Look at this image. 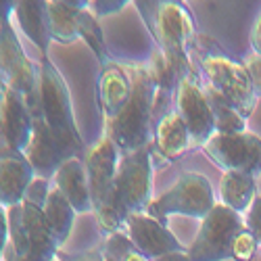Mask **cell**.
<instances>
[{"label":"cell","instance_id":"cell-16","mask_svg":"<svg viewBox=\"0 0 261 261\" xmlns=\"http://www.w3.org/2000/svg\"><path fill=\"white\" fill-rule=\"evenodd\" d=\"M36 180V171L23 153L3 144L0 148V205L11 209L23 203L25 192Z\"/></svg>","mask_w":261,"mask_h":261},{"label":"cell","instance_id":"cell-30","mask_svg":"<svg viewBox=\"0 0 261 261\" xmlns=\"http://www.w3.org/2000/svg\"><path fill=\"white\" fill-rule=\"evenodd\" d=\"M251 48L255 55H261V11L257 13L255 21H253V28H251Z\"/></svg>","mask_w":261,"mask_h":261},{"label":"cell","instance_id":"cell-34","mask_svg":"<svg viewBox=\"0 0 261 261\" xmlns=\"http://www.w3.org/2000/svg\"><path fill=\"white\" fill-rule=\"evenodd\" d=\"M55 261H57V259H55Z\"/></svg>","mask_w":261,"mask_h":261},{"label":"cell","instance_id":"cell-12","mask_svg":"<svg viewBox=\"0 0 261 261\" xmlns=\"http://www.w3.org/2000/svg\"><path fill=\"white\" fill-rule=\"evenodd\" d=\"M132 90L134 84H132V73L127 69V63L111 61L100 67L96 82V100L102 119V129H107L119 117V113L132 98Z\"/></svg>","mask_w":261,"mask_h":261},{"label":"cell","instance_id":"cell-33","mask_svg":"<svg viewBox=\"0 0 261 261\" xmlns=\"http://www.w3.org/2000/svg\"><path fill=\"white\" fill-rule=\"evenodd\" d=\"M75 261H102V259H100V253L94 251V253H86L84 257H80V259H75Z\"/></svg>","mask_w":261,"mask_h":261},{"label":"cell","instance_id":"cell-24","mask_svg":"<svg viewBox=\"0 0 261 261\" xmlns=\"http://www.w3.org/2000/svg\"><path fill=\"white\" fill-rule=\"evenodd\" d=\"M80 36L82 40L92 48V53L96 55L100 67L107 63H111V55H109V48L105 44V34L98 25V19L90 9H82L80 11Z\"/></svg>","mask_w":261,"mask_h":261},{"label":"cell","instance_id":"cell-25","mask_svg":"<svg viewBox=\"0 0 261 261\" xmlns=\"http://www.w3.org/2000/svg\"><path fill=\"white\" fill-rule=\"evenodd\" d=\"M102 261H148L127 238L125 232L111 234L105 238V243L98 247Z\"/></svg>","mask_w":261,"mask_h":261},{"label":"cell","instance_id":"cell-14","mask_svg":"<svg viewBox=\"0 0 261 261\" xmlns=\"http://www.w3.org/2000/svg\"><path fill=\"white\" fill-rule=\"evenodd\" d=\"M123 232L127 234V238L132 241V245L148 259L155 261L159 257H165L169 253H182L188 251L173 232L163 226L161 222H157L155 217H150L148 213H134L125 220Z\"/></svg>","mask_w":261,"mask_h":261},{"label":"cell","instance_id":"cell-18","mask_svg":"<svg viewBox=\"0 0 261 261\" xmlns=\"http://www.w3.org/2000/svg\"><path fill=\"white\" fill-rule=\"evenodd\" d=\"M15 15V21L19 23L23 36L40 50V57H48L50 46V30H48V15H46V3H34V0H23L15 3L11 9Z\"/></svg>","mask_w":261,"mask_h":261},{"label":"cell","instance_id":"cell-15","mask_svg":"<svg viewBox=\"0 0 261 261\" xmlns=\"http://www.w3.org/2000/svg\"><path fill=\"white\" fill-rule=\"evenodd\" d=\"M188 150H190L188 127L176 109H171L155 123L153 129V142H150L153 169H161L173 161H180Z\"/></svg>","mask_w":261,"mask_h":261},{"label":"cell","instance_id":"cell-26","mask_svg":"<svg viewBox=\"0 0 261 261\" xmlns=\"http://www.w3.org/2000/svg\"><path fill=\"white\" fill-rule=\"evenodd\" d=\"M259 241L255 238V234L245 228L243 232H238L234 243H232V261H253L257 249H259Z\"/></svg>","mask_w":261,"mask_h":261},{"label":"cell","instance_id":"cell-21","mask_svg":"<svg viewBox=\"0 0 261 261\" xmlns=\"http://www.w3.org/2000/svg\"><path fill=\"white\" fill-rule=\"evenodd\" d=\"M220 197L226 207L243 215L245 211L251 209L253 201L257 199V182L249 173L224 171L220 182Z\"/></svg>","mask_w":261,"mask_h":261},{"label":"cell","instance_id":"cell-10","mask_svg":"<svg viewBox=\"0 0 261 261\" xmlns=\"http://www.w3.org/2000/svg\"><path fill=\"white\" fill-rule=\"evenodd\" d=\"M176 111L188 127L190 150L205 148V144L215 134V121L209 109L205 82L201 80L197 69L180 75L176 90Z\"/></svg>","mask_w":261,"mask_h":261},{"label":"cell","instance_id":"cell-13","mask_svg":"<svg viewBox=\"0 0 261 261\" xmlns=\"http://www.w3.org/2000/svg\"><path fill=\"white\" fill-rule=\"evenodd\" d=\"M0 119L3 144L25 155L34 134V113L28 98L9 86L0 88Z\"/></svg>","mask_w":261,"mask_h":261},{"label":"cell","instance_id":"cell-4","mask_svg":"<svg viewBox=\"0 0 261 261\" xmlns=\"http://www.w3.org/2000/svg\"><path fill=\"white\" fill-rule=\"evenodd\" d=\"M38 111L44 117L55 140L59 142L65 159L69 161L86 157V146L73 117L69 88L48 57H40V94L38 109L34 113Z\"/></svg>","mask_w":261,"mask_h":261},{"label":"cell","instance_id":"cell-7","mask_svg":"<svg viewBox=\"0 0 261 261\" xmlns=\"http://www.w3.org/2000/svg\"><path fill=\"white\" fill-rule=\"evenodd\" d=\"M150 146L119 155L115 176V203L117 213L125 226V220L134 213H146L150 199V178H153Z\"/></svg>","mask_w":261,"mask_h":261},{"label":"cell","instance_id":"cell-2","mask_svg":"<svg viewBox=\"0 0 261 261\" xmlns=\"http://www.w3.org/2000/svg\"><path fill=\"white\" fill-rule=\"evenodd\" d=\"M127 69L132 73V98L119 113V117L102 129V134L113 140L119 155L132 153V150L150 146L153 142V129L157 123L155 107L159 88L150 77L144 63H127Z\"/></svg>","mask_w":261,"mask_h":261},{"label":"cell","instance_id":"cell-29","mask_svg":"<svg viewBox=\"0 0 261 261\" xmlns=\"http://www.w3.org/2000/svg\"><path fill=\"white\" fill-rule=\"evenodd\" d=\"M247 228L255 234V238L259 241V245H261V197H257L255 201H253V205H251V209L247 211Z\"/></svg>","mask_w":261,"mask_h":261},{"label":"cell","instance_id":"cell-3","mask_svg":"<svg viewBox=\"0 0 261 261\" xmlns=\"http://www.w3.org/2000/svg\"><path fill=\"white\" fill-rule=\"evenodd\" d=\"M134 5L153 36L155 46L169 57L178 67V73L192 71L194 65L190 61V48L199 32L190 9L180 0H138Z\"/></svg>","mask_w":261,"mask_h":261},{"label":"cell","instance_id":"cell-28","mask_svg":"<svg viewBox=\"0 0 261 261\" xmlns=\"http://www.w3.org/2000/svg\"><path fill=\"white\" fill-rule=\"evenodd\" d=\"M243 65H245V69H247V75L251 80V86H253V90H255V96L261 98V55H247L243 59Z\"/></svg>","mask_w":261,"mask_h":261},{"label":"cell","instance_id":"cell-6","mask_svg":"<svg viewBox=\"0 0 261 261\" xmlns=\"http://www.w3.org/2000/svg\"><path fill=\"white\" fill-rule=\"evenodd\" d=\"M215 207V194L211 182L197 171H186L176 180L169 190H165L161 197H157L148 205L146 213L155 217L157 222L167 226L169 215H188L205 220L209 211Z\"/></svg>","mask_w":261,"mask_h":261},{"label":"cell","instance_id":"cell-17","mask_svg":"<svg viewBox=\"0 0 261 261\" xmlns=\"http://www.w3.org/2000/svg\"><path fill=\"white\" fill-rule=\"evenodd\" d=\"M25 157L30 159V163L36 171V178H42V180L55 178L61 165L67 161L40 111L34 113V134H32L30 148L25 150Z\"/></svg>","mask_w":261,"mask_h":261},{"label":"cell","instance_id":"cell-32","mask_svg":"<svg viewBox=\"0 0 261 261\" xmlns=\"http://www.w3.org/2000/svg\"><path fill=\"white\" fill-rule=\"evenodd\" d=\"M155 261H190V255H188V251H182V253H169V255L159 257V259H155Z\"/></svg>","mask_w":261,"mask_h":261},{"label":"cell","instance_id":"cell-9","mask_svg":"<svg viewBox=\"0 0 261 261\" xmlns=\"http://www.w3.org/2000/svg\"><path fill=\"white\" fill-rule=\"evenodd\" d=\"M0 77H3V86L23 94L30 109L36 111L40 94V65L30 61L23 46L19 44L9 17H3V25H0Z\"/></svg>","mask_w":261,"mask_h":261},{"label":"cell","instance_id":"cell-11","mask_svg":"<svg viewBox=\"0 0 261 261\" xmlns=\"http://www.w3.org/2000/svg\"><path fill=\"white\" fill-rule=\"evenodd\" d=\"M205 155L224 171L261 176V138L253 132L213 134L205 144Z\"/></svg>","mask_w":261,"mask_h":261},{"label":"cell","instance_id":"cell-23","mask_svg":"<svg viewBox=\"0 0 261 261\" xmlns=\"http://www.w3.org/2000/svg\"><path fill=\"white\" fill-rule=\"evenodd\" d=\"M44 215L46 222L57 238V245L63 247L65 241L69 238L71 228H73V217H75V209L71 207V203L65 199V194L59 188H53L48 194V201L44 205Z\"/></svg>","mask_w":261,"mask_h":261},{"label":"cell","instance_id":"cell-8","mask_svg":"<svg viewBox=\"0 0 261 261\" xmlns=\"http://www.w3.org/2000/svg\"><path fill=\"white\" fill-rule=\"evenodd\" d=\"M247 228L241 213L224 203H215L188 247L190 261H226L232 259V243L238 232Z\"/></svg>","mask_w":261,"mask_h":261},{"label":"cell","instance_id":"cell-1","mask_svg":"<svg viewBox=\"0 0 261 261\" xmlns=\"http://www.w3.org/2000/svg\"><path fill=\"white\" fill-rule=\"evenodd\" d=\"M190 61L209 88L217 90L226 100H230L247 119L251 117L257 96L243 61H236L209 34L201 32L190 48Z\"/></svg>","mask_w":261,"mask_h":261},{"label":"cell","instance_id":"cell-27","mask_svg":"<svg viewBox=\"0 0 261 261\" xmlns=\"http://www.w3.org/2000/svg\"><path fill=\"white\" fill-rule=\"evenodd\" d=\"M50 190H53V188H48V180L36 178V180L32 182V186L28 188L23 201H28V203H32V205H36V207H42V209H44V205H46V201H48Z\"/></svg>","mask_w":261,"mask_h":261},{"label":"cell","instance_id":"cell-5","mask_svg":"<svg viewBox=\"0 0 261 261\" xmlns=\"http://www.w3.org/2000/svg\"><path fill=\"white\" fill-rule=\"evenodd\" d=\"M117 163H119V150L113 144V140L105 134L94 144H90L84 157L86 173H88V186H90V199H92V213L105 238L123 232V222L117 213V203H115Z\"/></svg>","mask_w":261,"mask_h":261},{"label":"cell","instance_id":"cell-20","mask_svg":"<svg viewBox=\"0 0 261 261\" xmlns=\"http://www.w3.org/2000/svg\"><path fill=\"white\" fill-rule=\"evenodd\" d=\"M90 3H67V0H48V30L50 38L59 44H73L80 40V11L88 9Z\"/></svg>","mask_w":261,"mask_h":261},{"label":"cell","instance_id":"cell-22","mask_svg":"<svg viewBox=\"0 0 261 261\" xmlns=\"http://www.w3.org/2000/svg\"><path fill=\"white\" fill-rule=\"evenodd\" d=\"M205 92L209 100V109L215 121V134H238V132H247V117L238 111V109L226 100L217 90L209 88L205 84Z\"/></svg>","mask_w":261,"mask_h":261},{"label":"cell","instance_id":"cell-19","mask_svg":"<svg viewBox=\"0 0 261 261\" xmlns=\"http://www.w3.org/2000/svg\"><path fill=\"white\" fill-rule=\"evenodd\" d=\"M55 188H59L65 199L71 203L75 213H88L92 211L90 199V186H88V173H86L84 159H69L61 165L55 176Z\"/></svg>","mask_w":261,"mask_h":261},{"label":"cell","instance_id":"cell-31","mask_svg":"<svg viewBox=\"0 0 261 261\" xmlns=\"http://www.w3.org/2000/svg\"><path fill=\"white\" fill-rule=\"evenodd\" d=\"M123 0H115V3H90V11H94L96 15H107V13H113V11H119L123 9Z\"/></svg>","mask_w":261,"mask_h":261}]
</instances>
